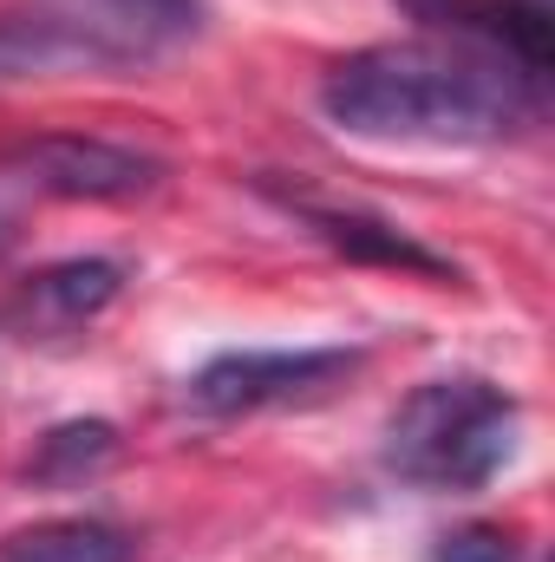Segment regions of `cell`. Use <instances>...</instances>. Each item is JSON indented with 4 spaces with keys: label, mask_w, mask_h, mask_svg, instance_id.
<instances>
[{
    "label": "cell",
    "mask_w": 555,
    "mask_h": 562,
    "mask_svg": "<svg viewBox=\"0 0 555 562\" xmlns=\"http://www.w3.org/2000/svg\"><path fill=\"white\" fill-rule=\"evenodd\" d=\"M320 112L380 144H503L543 119V79L464 40H386L327 66Z\"/></svg>",
    "instance_id": "6da1fadb"
},
{
    "label": "cell",
    "mask_w": 555,
    "mask_h": 562,
    "mask_svg": "<svg viewBox=\"0 0 555 562\" xmlns=\"http://www.w3.org/2000/svg\"><path fill=\"white\" fill-rule=\"evenodd\" d=\"M517 451V400L477 373L424 380L386 419V471L412 491H484Z\"/></svg>",
    "instance_id": "7a4b0ae2"
},
{
    "label": "cell",
    "mask_w": 555,
    "mask_h": 562,
    "mask_svg": "<svg viewBox=\"0 0 555 562\" xmlns=\"http://www.w3.org/2000/svg\"><path fill=\"white\" fill-rule=\"evenodd\" d=\"M360 360H366L360 347H242V353H216L209 367H196V380L183 386V400L203 419L314 406L333 386H347L360 373Z\"/></svg>",
    "instance_id": "3957f363"
},
{
    "label": "cell",
    "mask_w": 555,
    "mask_h": 562,
    "mask_svg": "<svg viewBox=\"0 0 555 562\" xmlns=\"http://www.w3.org/2000/svg\"><path fill=\"white\" fill-rule=\"evenodd\" d=\"M0 170H13L20 183L46 190V196H72V203H125L163 183V164L138 144L86 138V132H39L0 150Z\"/></svg>",
    "instance_id": "277c9868"
},
{
    "label": "cell",
    "mask_w": 555,
    "mask_h": 562,
    "mask_svg": "<svg viewBox=\"0 0 555 562\" xmlns=\"http://www.w3.org/2000/svg\"><path fill=\"white\" fill-rule=\"evenodd\" d=\"M118 288H125V269H118V262H105V256H72V262H53V269H39V276L20 281V288L7 294L0 321H7L20 340H59V334H79L86 321H99V314L118 301Z\"/></svg>",
    "instance_id": "5b68a950"
},
{
    "label": "cell",
    "mask_w": 555,
    "mask_h": 562,
    "mask_svg": "<svg viewBox=\"0 0 555 562\" xmlns=\"http://www.w3.org/2000/svg\"><path fill=\"white\" fill-rule=\"evenodd\" d=\"M399 7L438 40L503 53L536 79L550 72V13H543V0H399Z\"/></svg>",
    "instance_id": "8992f818"
},
{
    "label": "cell",
    "mask_w": 555,
    "mask_h": 562,
    "mask_svg": "<svg viewBox=\"0 0 555 562\" xmlns=\"http://www.w3.org/2000/svg\"><path fill=\"white\" fill-rule=\"evenodd\" d=\"M287 210L347 262H366V269H399V276H424V281H457V269L424 249L418 236H406L399 223L386 216H366V210H327V203H307V196H287Z\"/></svg>",
    "instance_id": "52a82bcc"
},
{
    "label": "cell",
    "mask_w": 555,
    "mask_h": 562,
    "mask_svg": "<svg viewBox=\"0 0 555 562\" xmlns=\"http://www.w3.org/2000/svg\"><path fill=\"white\" fill-rule=\"evenodd\" d=\"M125 66L105 40L79 33L59 13H0V86L13 79H53V72H105Z\"/></svg>",
    "instance_id": "ba28073f"
},
{
    "label": "cell",
    "mask_w": 555,
    "mask_h": 562,
    "mask_svg": "<svg viewBox=\"0 0 555 562\" xmlns=\"http://www.w3.org/2000/svg\"><path fill=\"white\" fill-rule=\"evenodd\" d=\"M46 13L105 40L118 59H144L196 26V0H46Z\"/></svg>",
    "instance_id": "9c48e42d"
},
{
    "label": "cell",
    "mask_w": 555,
    "mask_h": 562,
    "mask_svg": "<svg viewBox=\"0 0 555 562\" xmlns=\"http://www.w3.org/2000/svg\"><path fill=\"white\" fill-rule=\"evenodd\" d=\"M138 543L99 517H46L0 537V562H132Z\"/></svg>",
    "instance_id": "30bf717a"
},
{
    "label": "cell",
    "mask_w": 555,
    "mask_h": 562,
    "mask_svg": "<svg viewBox=\"0 0 555 562\" xmlns=\"http://www.w3.org/2000/svg\"><path fill=\"white\" fill-rule=\"evenodd\" d=\"M112 451H118V431L105 419H72L39 438L26 471H33V484H86V477H99L112 464Z\"/></svg>",
    "instance_id": "8fae6325"
},
{
    "label": "cell",
    "mask_w": 555,
    "mask_h": 562,
    "mask_svg": "<svg viewBox=\"0 0 555 562\" xmlns=\"http://www.w3.org/2000/svg\"><path fill=\"white\" fill-rule=\"evenodd\" d=\"M431 562H517V537L497 524H464L431 543Z\"/></svg>",
    "instance_id": "7c38bea8"
},
{
    "label": "cell",
    "mask_w": 555,
    "mask_h": 562,
    "mask_svg": "<svg viewBox=\"0 0 555 562\" xmlns=\"http://www.w3.org/2000/svg\"><path fill=\"white\" fill-rule=\"evenodd\" d=\"M13 236H20V229H13V210H7V203H0V249H7V243H13Z\"/></svg>",
    "instance_id": "4fadbf2b"
}]
</instances>
